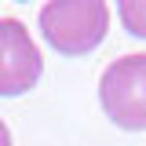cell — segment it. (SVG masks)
I'll list each match as a JSON object with an SVG mask.
<instances>
[{"mask_svg": "<svg viewBox=\"0 0 146 146\" xmlns=\"http://www.w3.org/2000/svg\"><path fill=\"white\" fill-rule=\"evenodd\" d=\"M110 29V7L102 0H51L40 7V33L58 55L95 51Z\"/></svg>", "mask_w": 146, "mask_h": 146, "instance_id": "cell-1", "label": "cell"}, {"mask_svg": "<svg viewBox=\"0 0 146 146\" xmlns=\"http://www.w3.org/2000/svg\"><path fill=\"white\" fill-rule=\"evenodd\" d=\"M99 102L124 131H146V55H121L99 77Z\"/></svg>", "mask_w": 146, "mask_h": 146, "instance_id": "cell-2", "label": "cell"}, {"mask_svg": "<svg viewBox=\"0 0 146 146\" xmlns=\"http://www.w3.org/2000/svg\"><path fill=\"white\" fill-rule=\"evenodd\" d=\"M0 146H11V131H7L4 121H0Z\"/></svg>", "mask_w": 146, "mask_h": 146, "instance_id": "cell-5", "label": "cell"}, {"mask_svg": "<svg viewBox=\"0 0 146 146\" xmlns=\"http://www.w3.org/2000/svg\"><path fill=\"white\" fill-rule=\"evenodd\" d=\"M44 73V58L36 51L29 29L18 18H0V95H26L36 88Z\"/></svg>", "mask_w": 146, "mask_h": 146, "instance_id": "cell-3", "label": "cell"}, {"mask_svg": "<svg viewBox=\"0 0 146 146\" xmlns=\"http://www.w3.org/2000/svg\"><path fill=\"white\" fill-rule=\"evenodd\" d=\"M117 15H121V22L131 36L146 40V0H121Z\"/></svg>", "mask_w": 146, "mask_h": 146, "instance_id": "cell-4", "label": "cell"}]
</instances>
